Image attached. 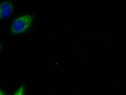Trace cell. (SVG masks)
I'll use <instances>...</instances> for the list:
<instances>
[{
    "label": "cell",
    "mask_w": 126,
    "mask_h": 95,
    "mask_svg": "<svg viewBox=\"0 0 126 95\" xmlns=\"http://www.w3.org/2000/svg\"><path fill=\"white\" fill-rule=\"evenodd\" d=\"M33 16L23 15L16 18L11 26V32L14 34H22L28 29L32 24Z\"/></svg>",
    "instance_id": "6da1fadb"
},
{
    "label": "cell",
    "mask_w": 126,
    "mask_h": 95,
    "mask_svg": "<svg viewBox=\"0 0 126 95\" xmlns=\"http://www.w3.org/2000/svg\"><path fill=\"white\" fill-rule=\"evenodd\" d=\"M0 95H5V94L4 93V92L1 89H0Z\"/></svg>",
    "instance_id": "277c9868"
},
{
    "label": "cell",
    "mask_w": 126,
    "mask_h": 95,
    "mask_svg": "<svg viewBox=\"0 0 126 95\" xmlns=\"http://www.w3.org/2000/svg\"><path fill=\"white\" fill-rule=\"evenodd\" d=\"M13 4L8 1L0 3V19H4L11 15L13 10Z\"/></svg>",
    "instance_id": "7a4b0ae2"
},
{
    "label": "cell",
    "mask_w": 126,
    "mask_h": 95,
    "mask_svg": "<svg viewBox=\"0 0 126 95\" xmlns=\"http://www.w3.org/2000/svg\"><path fill=\"white\" fill-rule=\"evenodd\" d=\"M24 93V87H21L15 93L14 95H23Z\"/></svg>",
    "instance_id": "3957f363"
}]
</instances>
